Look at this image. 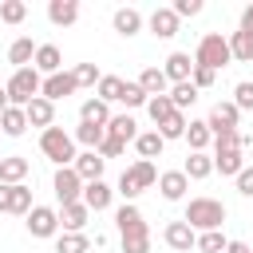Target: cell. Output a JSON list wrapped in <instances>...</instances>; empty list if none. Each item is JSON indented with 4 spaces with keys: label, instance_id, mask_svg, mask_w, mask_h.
Instances as JSON below:
<instances>
[{
    "label": "cell",
    "instance_id": "d6986e66",
    "mask_svg": "<svg viewBox=\"0 0 253 253\" xmlns=\"http://www.w3.org/2000/svg\"><path fill=\"white\" fill-rule=\"evenodd\" d=\"M186 186H190V178H186L182 170H166V174H158V190H162L166 202H178V198L186 194Z\"/></svg>",
    "mask_w": 253,
    "mask_h": 253
},
{
    "label": "cell",
    "instance_id": "8fae6325",
    "mask_svg": "<svg viewBox=\"0 0 253 253\" xmlns=\"http://www.w3.org/2000/svg\"><path fill=\"white\" fill-rule=\"evenodd\" d=\"M162 237H166V245H170V249H178V253H186V249H194V245H198V233H194L186 221H170V225L162 229Z\"/></svg>",
    "mask_w": 253,
    "mask_h": 253
},
{
    "label": "cell",
    "instance_id": "6da1fadb",
    "mask_svg": "<svg viewBox=\"0 0 253 253\" xmlns=\"http://www.w3.org/2000/svg\"><path fill=\"white\" fill-rule=\"evenodd\" d=\"M115 225H119V241H123V253H150V229L142 221V210L134 202L119 206L115 213Z\"/></svg>",
    "mask_w": 253,
    "mask_h": 253
},
{
    "label": "cell",
    "instance_id": "7402d4cb",
    "mask_svg": "<svg viewBox=\"0 0 253 253\" xmlns=\"http://www.w3.org/2000/svg\"><path fill=\"white\" fill-rule=\"evenodd\" d=\"M186 142H190V150H194V154H206V146L213 142L210 123H206V119H190V126H186Z\"/></svg>",
    "mask_w": 253,
    "mask_h": 253
},
{
    "label": "cell",
    "instance_id": "cb8c5ba5",
    "mask_svg": "<svg viewBox=\"0 0 253 253\" xmlns=\"http://www.w3.org/2000/svg\"><path fill=\"white\" fill-rule=\"evenodd\" d=\"M107 134H111V138H119V142H134V138H138V123H134L130 115H111Z\"/></svg>",
    "mask_w": 253,
    "mask_h": 253
},
{
    "label": "cell",
    "instance_id": "f907efd6",
    "mask_svg": "<svg viewBox=\"0 0 253 253\" xmlns=\"http://www.w3.org/2000/svg\"><path fill=\"white\" fill-rule=\"evenodd\" d=\"M8 206H12V186L0 182V213H8Z\"/></svg>",
    "mask_w": 253,
    "mask_h": 253
},
{
    "label": "cell",
    "instance_id": "2e32d148",
    "mask_svg": "<svg viewBox=\"0 0 253 253\" xmlns=\"http://www.w3.org/2000/svg\"><path fill=\"white\" fill-rule=\"evenodd\" d=\"M150 32H154L158 40L178 36V16H174V8H154V12H150Z\"/></svg>",
    "mask_w": 253,
    "mask_h": 253
},
{
    "label": "cell",
    "instance_id": "7a4b0ae2",
    "mask_svg": "<svg viewBox=\"0 0 253 253\" xmlns=\"http://www.w3.org/2000/svg\"><path fill=\"white\" fill-rule=\"evenodd\" d=\"M194 233H210V229H221V221H225V206L217 202V198H190V206H186V217H182Z\"/></svg>",
    "mask_w": 253,
    "mask_h": 253
},
{
    "label": "cell",
    "instance_id": "30bf717a",
    "mask_svg": "<svg viewBox=\"0 0 253 253\" xmlns=\"http://www.w3.org/2000/svg\"><path fill=\"white\" fill-rule=\"evenodd\" d=\"M75 87H79V83H75V75H71V71H55V75H47V79H43V91H40V95H43L47 103H55V99H67Z\"/></svg>",
    "mask_w": 253,
    "mask_h": 253
},
{
    "label": "cell",
    "instance_id": "60d3db41",
    "mask_svg": "<svg viewBox=\"0 0 253 253\" xmlns=\"http://www.w3.org/2000/svg\"><path fill=\"white\" fill-rule=\"evenodd\" d=\"M225 237H221V229H210V233H198V249L202 253H225Z\"/></svg>",
    "mask_w": 253,
    "mask_h": 253
},
{
    "label": "cell",
    "instance_id": "11a10c76",
    "mask_svg": "<svg viewBox=\"0 0 253 253\" xmlns=\"http://www.w3.org/2000/svg\"><path fill=\"white\" fill-rule=\"evenodd\" d=\"M0 134H4V130H0Z\"/></svg>",
    "mask_w": 253,
    "mask_h": 253
},
{
    "label": "cell",
    "instance_id": "f1b7e54d",
    "mask_svg": "<svg viewBox=\"0 0 253 253\" xmlns=\"http://www.w3.org/2000/svg\"><path fill=\"white\" fill-rule=\"evenodd\" d=\"M229 51H233V59L237 63H253V36L249 32H229Z\"/></svg>",
    "mask_w": 253,
    "mask_h": 253
},
{
    "label": "cell",
    "instance_id": "83f0119b",
    "mask_svg": "<svg viewBox=\"0 0 253 253\" xmlns=\"http://www.w3.org/2000/svg\"><path fill=\"white\" fill-rule=\"evenodd\" d=\"M182 174H186V178H194V182H202V178H210V174H213V158H210V154H194V150H190V158H186Z\"/></svg>",
    "mask_w": 253,
    "mask_h": 253
},
{
    "label": "cell",
    "instance_id": "d590c367",
    "mask_svg": "<svg viewBox=\"0 0 253 253\" xmlns=\"http://www.w3.org/2000/svg\"><path fill=\"white\" fill-rule=\"evenodd\" d=\"M146 111H150V119H154V126H162L170 115H174V103H170V95H154L150 103H146Z\"/></svg>",
    "mask_w": 253,
    "mask_h": 253
},
{
    "label": "cell",
    "instance_id": "9c48e42d",
    "mask_svg": "<svg viewBox=\"0 0 253 253\" xmlns=\"http://www.w3.org/2000/svg\"><path fill=\"white\" fill-rule=\"evenodd\" d=\"M75 174L83 178V186L87 182H103V166H107V158L99 154V150H83V154H75Z\"/></svg>",
    "mask_w": 253,
    "mask_h": 253
},
{
    "label": "cell",
    "instance_id": "7bdbcfd3",
    "mask_svg": "<svg viewBox=\"0 0 253 253\" xmlns=\"http://www.w3.org/2000/svg\"><path fill=\"white\" fill-rule=\"evenodd\" d=\"M71 75H75V83H79V87H95V83H99V79H103V75H99V67H95V63H79V67H75V71H71Z\"/></svg>",
    "mask_w": 253,
    "mask_h": 253
},
{
    "label": "cell",
    "instance_id": "5bb4252c",
    "mask_svg": "<svg viewBox=\"0 0 253 253\" xmlns=\"http://www.w3.org/2000/svg\"><path fill=\"white\" fill-rule=\"evenodd\" d=\"M237 119H241V111L233 103H217L206 123H210V134H213V130H237Z\"/></svg>",
    "mask_w": 253,
    "mask_h": 253
},
{
    "label": "cell",
    "instance_id": "8d00e7d4",
    "mask_svg": "<svg viewBox=\"0 0 253 253\" xmlns=\"http://www.w3.org/2000/svg\"><path fill=\"white\" fill-rule=\"evenodd\" d=\"M186 126H190V123H186V115H182V111H174V115L158 126V134H162L166 142H170V138H186Z\"/></svg>",
    "mask_w": 253,
    "mask_h": 253
},
{
    "label": "cell",
    "instance_id": "db71d44e",
    "mask_svg": "<svg viewBox=\"0 0 253 253\" xmlns=\"http://www.w3.org/2000/svg\"><path fill=\"white\" fill-rule=\"evenodd\" d=\"M8 107H12V99H8V87H0V115H4Z\"/></svg>",
    "mask_w": 253,
    "mask_h": 253
},
{
    "label": "cell",
    "instance_id": "816d5d0a",
    "mask_svg": "<svg viewBox=\"0 0 253 253\" xmlns=\"http://www.w3.org/2000/svg\"><path fill=\"white\" fill-rule=\"evenodd\" d=\"M241 32H249V36H253V4L241 12Z\"/></svg>",
    "mask_w": 253,
    "mask_h": 253
},
{
    "label": "cell",
    "instance_id": "44dd1931",
    "mask_svg": "<svg viewBox=\"0 0 253 253\" xmlns=\"http://www.w3.org/2000/svg\"><path fill=\"white\" fill-rule=\"evenodd\" d=\"M47 20H51L55 28H67V24L79 20V4H75V0H51V4H47Z\"/></svg>",
    "mask_w": 253,
    "mask_h": 253
},
{
    "label": "cell",
    "instance_id": "836d02e7",
    "mask_svg": "<svg viewBox=\"0 0 253 253\" xmlns=\"http://www.w3.org/2000/svg\"><path fill=\"white\" fill-rule=\"evenodd\" d=\"M138 28H142V16H138L134 8H119V12H115V32H119V36H134Z\"/></svg>",
    "mask_w": 253,
    "mask_h": 253
},
{
    "label": "cell",
    "instance_id": "b9f144b4",
    "mask_svg": "<svg viewBox=\"0 0 253 253\" xmlns=\"http://www.w3.org/2000/svg\"><path fill=\"white\" fill-rule=\"evenodd\" d=\"M119 103H126V107H146L150 95H146L138 83H126V79H123V99H119Z\"/></svg>",
    "mask_w": 253,
    "mask_h": 253
},
{
    "label": "cell",
    "instance_id": "e575fe53",
    "mask_svg": "<svg viewBox=\"0 0 253 253\" xmlns=\"http://www.w3.org/2000/svg\"><path fill=\"white\" fill-rule=\"evenodd\" d=\"M194 99H198V87H194V83H174V87H170V103H174V111H186Z\"/></svg>",
    "mask_w": 253,
    "mask_h": 253
},
{
    "label": "cell",
    "instance_id": "3957f363",
    "mask_svg": "<svg viewBox=\"0 0 253 253\" xmlns=\"http://www.w3.org/2000/svg\"><path fill=\"white\" fill-rule=\"evenodd\" d=\"M194 63H198V67H210V71H217V67L233 63V51H229V36H221V32H206V36L198 40Z\"/></svg>",
    "mask_w": 253,
    "mask_h": 253
},
{
    "label": "cell",
    "instance_id": "ba28073f",
    "mask_svg": "<svg viewBox=\"0 0 253 253\" xmlns=\"http://www.w3.org/2000/svg\"><path fill=\"white\" fill-rule=\"evenodd\" d=\"M28 233H32V237H55V233H59V210L36 206V210L28 213Z\"/></svg>",
    "mask_w": 253,
    "mask_h": 253
},
{
    "label": "cell",
    "instance_id": "f35d334b",
    "mask_svg": "<svg viewBox=\"0 0 253 253\" xmlns=\"http://www.w3.org/2000/svg\"><path fill=\"white\" fill-rule=\"evenodd\" d=\"M99 99L103 103H119L123 99V79L119 75H103L99 79Z\"/></svg>",
    "mask_w": 253,
    "mask_h": 253
},
{
    "label": "cell",
    "instance_id": "4316f807",
    "mask_svg": "<svg viewBox=\"0 0 253 253\" xmlns=\"http://www.w3.org/2000/svg\"><path fill=\"white\" fill-rule=\"evenodd\" d=\"M32 59H36V43H32L28 36H20V40L8 47V63H16V71H20V67H32Z\"/></svg>",
    "mask_w": 253,
    "mask_h": 253
},
{
    "label": "cell",
    "instance_id": "f546056e",
    "mask_svg": "<svg viewBox=\"0 0 253 253\" xmlns=\"http://www.w3.org/2000/svg\"><path fill=\"white\" fill-rule=\"evenodd\" d=\"M79 119H83V123H95V126H107V123H111V111H107L103 99H87V103L79 107Z\"/></svg>",
    "mask_w": 253,
    "mask_h": 253
},
{
    "label": "cell",
    "instance_id": "484cf974",
    "mask_svg": "<svg viewBox=\"0 0 253 253\" xmlns=\"http://www.w3.org/2000/svg\"><path fill=\"white\" fill-rule=\"evenodd\" d=\"M138 87L154 99V95H166V87H170V79H166V71L162 67H146L142 75H138Z\"/></svg>",
    "mask_w": 253,
    "mask_h": 253
},
{
    "label": "cell",
    "instance_id": "603a6c76",
    "mask_svg": "<svg viewBox=\"0 0 253 253\" xmlns=\"http://www.w3.org/2000/svg\"><path fill=\"white\" fill-rule=\"evenodd\" d=\"M0 130H4L8 138H20V134L28 130V111H24V107H8V111L0 115Z\"/></svg>",
    "mask_w": 253,
    "mask_h": 253
},
{
    "label": "cell",
    "instance_id": "8992f818",
    "mask_svg": "<svg viewBox=\"0 0 253 253\" xmlns=\"http://www.w3.org/2000/svg\"><path fill=\"white\" fill-rule=\"evenodd\" d=\"M154 182H158V170H154V162L138 158L134 166H126V170H123V178H119V194L130 202V198H138L142 190H150Z\"/></svg>",
    "mask_w": 253,
    "mask_h": 253
},
{
    "label": "cell",
    "instance_id": "7dc6e473",
    "mask_svg": "<svg viewBox=\"0 0 253 253\" xmlns=\"http://www.w3.org/2000/svg\"><path fill=\"white\" fill-rule=\"evenodd\" d=\"M123 150H126V142H119V138H111V134H107V138H103V146H99V154H103V158H119Z\"/></svg>",
    "mask_w": 253,
    "mask_h": 253
},
{
    "label": "cell",
    "instance_id": "4dcf8cb0",
    "mask_svg": "<svg viewBox=\"0 0 253 253\" xmlns=\"http://www.w3.org/2000/svg\"><path fill=\"white\" fill-rule=\"evenodd\" d=\"M107 138V126H95V123H79L75 126V142H83L87 150H99Z\"/></svg>",
    "mask_w": 253,
    "mask_h": 253
},
{
    "label": "cell",
    "instance_id": "74e56055",
    "mask_svg": "<svg viewBox=\"0 0 253 253\" xmlns=\"http://www.w3.org/2000/svg\"><path fill=\"white\" fill-rule=\"evenodd\" d=\"M32 210H36V206H32V190H28L24 182L12 186V206H8V213H24V217H28Z\"/></svg>",
    "mask_w": 253,
    "mask_h": 253
},
{
    "label": "cell",
    "instance_id": "f6af8a7d",
    "mask_svg": "<svg viewBox=\"0 0 253 253\" xmlns=\"http://www.w3.org/2000/svg\"><path fill=\"white\" fill-rule=\"evenodd\" d=\"M233 107H237V111H253V83H249V79L233 87Z\"/></svg>",
    "mask_w": 253,
    "mask_h": 253
},
{
    "label": "cell",
    "instance_id": "f5cc1de1",
    "mask_svg": "<svg viewBox=\"0 0 253 253\" xmlns=\"http://www.w3.org/2000/svg\"><path fill=\"white\" fill-rule=\"evenodd\" d=\"M225 253H253V249H249L245 241H229V245H225Z\"/></svg>",
    "mask_w": 253,
    "mask_h": 253
},
{
    "label": "cell",
    "instance_id": "4fadbf2b",
    "mask_svg": "<svg viewBox=\"0 0 253 253\" xmlns=\"http://www.w3.org/2000/svg\"><path fill=\"white\" fill-rule=\"evenodd\" d=\"M32 67H36V71H43V75H55V71H63V55H59V47H55V43H40V47H36V59H32Z\"/></svg>",
    "mask_w": 253,
    "mask_h": 253
},
{
    "label": "cell",
    "instance_id": "ac0fdd59",
    "mask_svg": "<svg viewBox=\"0 0 253 253\" xmlns=\"http://www.w3.org/2000/svg\"><path fill=\"white\" fill-rule=\"evenodd\" d=\"M24 111H28V126H43V130H47V126L55 123V103H47L43 95H40V99H32Z\"/></svg>",
    "mask_w": 253,
    "mask_h": 253
},
{
    "label": "cell",
    "instance_id": "ee69618b",
    "mask_svg": "<svg viewBox=\"0 0 253 253\" xmlns=\"http://www.w3.org/2000/svg\"><path fill=\"white\" fill-rule=\"evenodd\" d=\"M217 150H241V130H213Z\"/></svg>",
    "mask_w": 253,
    "mask_h": 253
},
{
    "label": "cell",
    "instance_id": "681fc988",
    "mask_svg": "<svg viewBox=\"0 0 253 253\" xmlns=\"http://www.w3.org/2000/svg\"><path fill=\"white\" fill-rule=\"evenodd\" d=\"M198 12H202V0H178V4H174V16H178V20H182V16H198Z\"/></svg>",
    "mask_w": 253,
    "mask_h": 253
},
{
    "label": "cell",
    "instance_id": "ffe728a7",
    "mask_svg": "<svg viewBox=\"0 0 253 253\" xmlns=\"http://www.w3.org/2000/svg\"><path fill=\"white\" fill-rule=\"evenodd\" d=\"M111 198H115V190H111L107 182H87V186H83V206H87V210H95V213H99V210H107V206H111Z\"/></svg>",
    "mask_w": 253,
    "mask_h": 253
},
{
    "label": "cell",
    "instance_id": "9a60e30c",
    "mask_svg": "<svg viewBox=\"0 0 253 253\" xmlns=\"http://www.w3.org/2000/svg\"><path fill=\"white\" fill-rule=\"evenodd\" d=\"M24 178H28V158H24V154L0 158V182H4V186H20Z\"/></svg>",
    "mask_w": 253,
    "mask_h": 253
},
{
    "label": "cell",
    "instance_id": "ab89813d",
    "mask_svg": "<svg viewBox=\"0 0 253 253\" xmlns=\"http://www.w3.org/2000/svg\"><path fill=\"white\" fill-rule=\"evenodd\" d=\"M24 16H28V4L24 0H4L0 4V20L4 24H24Z\"/></svg>",
    "mask_w": 253,
    "mask_h": 253
},
{
    "label": "cell",
    "instance_id": "1f68e13d",
    "mask_svg": "<svg viewBox=\"0 0 253 253\" xmlns=\"http://www.w3.org/2000/svg\"><path fill=\"white\" fill-rule=\"evenodd\" d=\"M134 146H138V154H142V158L150 162V158H158V154H162V146H166V138H162L158 130H142V134L134 138Z\"/></svg>",
    "mask_w": 253,
    "mask_h": 253
},
{
    "label": "cell",
    "instance_id": "c3c4849f",
    "mask_svg": "<svg viewBox=\"0 0 253 253\" xmlns=\"http://www.w3.org/2000/svg\"><path fill=\"white\" fill-rule=\"evenodd\" d=\"M237 194H241V198H253V166H245V170L237 174Z\"/></svg>",
    "mask_w": 253,
    "mask_h": 253
},
{
    "label": "cell",
    "instance_id": "52a82bcc",
    "mask_svg": "<svg viewBox=\"0 0 253 253\" xmlns=\"http://www.w3.org/2000/svg\"><path fill=\"white\" fill-rule=\"evenodd\" d=\"M55 198L59 206H71V202H83V178L75 174V166H59L55 170Z\"/></svg>",
    "mask_w": 253,
    "mask_h": 253
},
{
    "label": "cell",
    "instance_id": "d4e9b609",
    "mask_svg": "<svg viewBox=\"0 0 253 253\" xmlns=\"http://www.w3.org/2000/svg\"><path fill=\"white\" fill-rule=\"evenodd\" d=\"M213 170L237 178V174L245 170V150H217V154H213Z\"/></svg>",
    "mask_w": 253,
    "mask_h": 253
},
{
    "label": "cell",
    "instance_id": "e0dca14e",
    "mask_svg": "<svg viewBox=\"0 0 253 253\" xmlns=\"http://www.w3.org/2000/svg\"><path fill=\"white\" fill-rule=\"evenodd\" d=\"M166 79L170 83H190V75H194V63H190V55L186 51H174V55H166Z\"/></svg>",
    "mask_w": 253,
    "mask_h": 253
},
{
    "label": "cell",
    "instance_id": "5b68a950",
    "mask_svg": "<svg viewBox=\"0 0 253 253\" xmlns=\"http://www.w3.org/2000/svg\"><path fill=\"white\" fill-rule=\"evenodd\" d=\"M4 87H8L12 107H28L32 99H40L43 79H40V71H36V67H20V71H12V79H8Z\"/></svg>",
    "mask_w": 253,
    "mask_h": 253
},
{
    "label": "cell",
    "instance_id": "bcb514c9",
    "mask_svg": "<svg viewBox=\"0 0 253 253\" xmlns=\"http://www.w3.org/2000/svg\"><path fill=\"white\" fill-rule=\"evenodd\" d=\"M213 79H217V71H210V67H198L194 63V75H190V83L202 91V87H213Z\"/></svg>",
    "mask_w": 253,
    "mask_h": 253
},
{
    "label": "cell",
    "instance_id": "277c9868",
    "mask_svg": "<svg viewBox=\"0 0 253 253\" xmlns=\"http://www.w3.org/2000/svg\"><path fill=\"white\" fill-rule=\"evenodd\" d=\"M40 150H43V158H51L55 166H71V162H75V138H71L63 126L40 130Z\"/></svg>",
    "mask_w": 253,
    "mask_h": 253
},
{
    "label": "cell",
    "instance_id": "7c38bea8",
    "mask_svg": "<svg viewBox=\"0 0 253 253\" xmlns=\"http://www.w3.org/2000/svg\"><path fill=\"white\" fill-rule=\"evenodd\" d=\"M87 217H91V210H87L83 202H71V206H59V225H63V233H83V225H87Z\"/></svg>",
    "mask_w": 253,
    "mask_h": 253
},
{
    "label": "cell",
    "instance_id": "d6a6232c",
    "mask_svg": "<svg viewBox=\"0 0 253 253\" xmlns=\"http://www.w3.org/2000/svg\"><path fill=\"white\" fill-rule=\"evenodd\" d=\"M87 249H91L87 233H59L55 237V253H87Z\"/></svg>",
    "mask_w": 253,
    "mask_h": 253
}]
</instances>
